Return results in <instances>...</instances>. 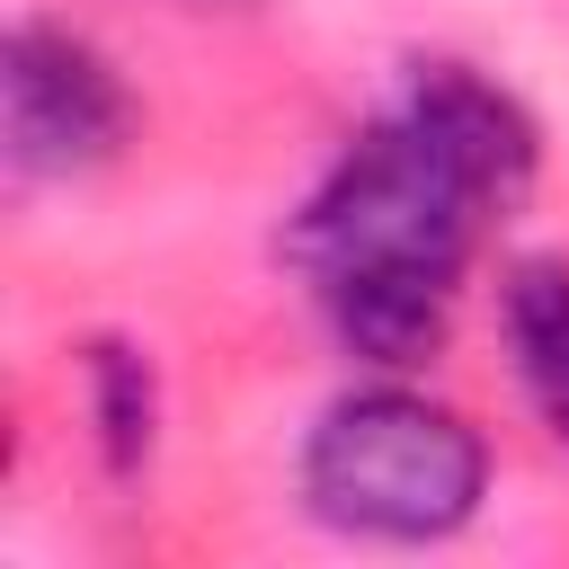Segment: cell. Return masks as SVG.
I'll use <instances>...</instances> for the list:
<instances>
[{"mask_svg": "<svg viewBox=\"0 0 569 569\" xmlns=\"http://www.w3.org/2000/svg\"><path fill=\"white\" fill-rule=\"evenodd\" d=\"M498 338L525 409L551 445H569V258H516L498 276Z\"/></svg>", "mask_w": 569, "mask_h": 569, "instance_id": "cell-6", "label": "cell"}, {"mask_svg": "<svg viewBox=\"0 0 569 569\" xmlns=\"http://www.w3.org/2000/svg\"><path fill=\"white\" fill-rule=\"evenodd\" d=\"M178 9H240V0H178Z\"/></svg>", "mask_w": 569, "mask_h": 569, "instance_id": "cell-8", "label": "cell"}, {"mask_svg": "<svg viewBox=\"0 0 569 569\" xmlns=\"http://www.w3.org/2000/svg\"><path fill=\"white\" fill-rule=\"evenodd\" d=\"M302 498L356 542H453L489 498V436L400 373L329 400L302 436Z\"/></svg>", "mask_w": 569, "mask_h": 569, "instance_id": "cell-1", "label": "cell"}, {"mask_svg": "<svg viewBox=\"0 0 569 569\" xmlns=\"http://www.w3.org/2000/svg\"><path fill=\"white\" fill-rule=\"evenodd\" d=\"M80 391H89V436H98V462L116 480H142V462L160 453V365L151 347L133 338H89L80 347Z\"/></svg>", "mask_w": 569, "mask_h": 569, "instance_id": "cell-7", "label": "cell"}, {"mask_svg": "<svg viewBox=\"0 0 569 569\" xmlns=\"http://www.w3.org/2000/svg\"><path fill=\"white\" fill-rule=\"evenodd\" d=\"M0 142L18 178H89L133 142V89L80 27L18 18L0 44Z\"/></svg>", "mask_w": 569, "mask_h": 569, "instance_id": "cell-3", "label": "cell"}, {"mask_svg": "<svg viewBox=\"0 0 569 569\" xmlns=\"http://www.w3.org/2000/svg\"><path fill=\"white\" fill-rule=\"evenodd\" d=\"M480 231H489V213H480V204L453 187V169L382 107V116L329 160V178L293 204L284 258H293L311 284H347V276L462 284Z\"/></svg>", "mask_w": 569, "mask_h": 569, "instance_id": "cell-2", "label": "cell"}, {"mask_svg": "<svg viewBox=\"0 0 569 569\" xmlns=\"http://www.w3.org/2000/svg\"><path fill=\"white\" fill-rule=\"evenodd\" d=\"M311 293H320L329 338L373 373H418L453 329V284H427V276H347Z\"/></svg>", "mask_w": 569, "mask_h": 569, "instance_id": "cell-5", "label": "cell"}, {"mask_svg": "<svg viewBox=\"0 0 569 569\" xmlns=\"http://www.w3.org/2000/svg\"><path fill=\"white\" fill-rule=\"evenodd\" d=\"M391 116L453 169V187H462L489 222H507V213L533 196V178H542V133H533L525 98H516L507 80L471 71V62H409Z\"/></svg>", "mask_w": 569, "mask_h": 569, "instance_id": "cell-4", "label": "cell"}]
</instances>
